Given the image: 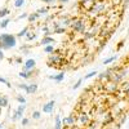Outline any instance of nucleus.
<instances>
[{
  "label": "nucleus",
  "mask_w": 129,
  "mask_h": 129,
  "mask_svg": "<svg viewBox=\"0 0 129 129\" xmlns=\"http://www.w3.org/2000/svg\"><path fill=\"white\" fill-rule=\"evenodd\" d=\"M115 58H116V56H115V57H111V58H109V59H106V61H105V64H109V63H111Z\"/></svg>",
  "instance_id": "12"
},
{
  "label": "nucleus",
  "mask_w": 129,
  "mask_h": 129,
  "mask_svg": "<svg viewBox=\"0 0 129 129\" xmlns=\"http://www.w3.org/2000/svg\"><path fill=\"white\" fill-rule=\"evenodd\" d=\"M63 76H64L63 74H59L58 76H50V79H54V80H57V81H61V80L63 79Z\"/></svg>",
  "instance_id": "6"
},
{
  "label": "nucleus",
  "mask_w": 129,
  "mask_h": 129,
  "mask_svg": "<svg viewBox=\"0 0 129 129\" xmlns=\"http://www.w3.org/2000/svg\"><path fill=\"white\" fill-rule=\"evenodd\" d=\"M18 101H19L21 103H23V105H25V102H26V101H25V98H22V97H18Z\"/></svg>",
  "instance_id": "19"
},
{
  "label": "nucleus",
  "mask_w": 129,
  "mask_h": 129,
  "mask_svg": "<svg viewBox=\"0 0 129 129\" xmlns=\"http://www.w3.org/2000/svg\"><path fill=\"white\" fill-rule=\"evenodd\" d=\"M43 2H45V3H52V2H54V0H43Z\"/></svg>",
  "instance_id": "23"
},
{
  "label": "nucleus",
  "mask_w": 129,
  "mask_h": 129,
  "mask_svg": "<svg viewBox=\"0 0 129 129\" xmlns=\"http://www.w3.org/2000/svg\"><path fill=\"white\" fill-rule=\"evenodd\" d=\"M34 117H35V119H39V117H40V114L36 111V112H34Z\"/></svg>",
  "instance_id": "20"
},
{
  "label": "nucleus",
  "mask_w": 129,
  "mask_h": 129,
  "mask_svg": "<svg viewBox=\"0 0 129 129\" xmlns=\"http://www.w3.org/2000/svg\"><path fill=\"white\" fill-rule=\"evenodd\" d=\"M54 40H53L52 38H45L44 40H43V44H48V43H53Z\"/></svg>",
  "instance_id": "8"
},
{
  "label": "nucleus",
  "mask_w": 129,
  "mask_h": 129,
  "mask_svg": "<svg viewBox=\"0 0 129 129\" xmlns=\"http://www.w3.org/2000/svg\"><path fill=\"white\" fill-rule=\"evenodd\" d=\"M45 52H47V53H50V52H53V47H47V48H45Z\"/></svg>",
  "instance_id": "14"
},
{
  "label": "nucleus",
  "mask_w": 129,
  "mask_h": 129,
  "mask_svg": "<svg viewBox=\"0 0 129 129\" xmlns=\"http://www.w3.org/2000/svg\"><path fill=\"white\" fill-rule=\"evenodd\" d=\"M23 3H25V0H17V2H16V7H17V8H18V7H22Z\"/></svg>",
  "instance_id": "10"
},
{
  "label": "nucleus",
  "mask_w": 129,
  "mask_h": 129,
  "mask_svg": "<svg viewBox=\"0 0 129 129\" xmlns=\"http://www.w3.org/2000/svg\"><path fill=\"white\" fill-rule=\"evenodd\" d=\"M36 89H38V87H36L35 84H32V85H30V87H28L27 93H34V92H36Z\"/></svg>",
  "instance_id": "5"
},
{
  "label": "nucleus",
  "mask_w": 129,
  "mask_h": 129,
  "mask_svg": "<svg viewBox=\"0 0 129 129\" xmlns=\"http://www.w3.org/2000/svg\"><path fill=\"white\" fill-rule=\"evenodd\" d=\"M7 23H8V19L3 21V22H2V27H5V26H7Z\"/></svg>",
  "instance_id": "21"
},
{
  "label": "nucleus",
  "mask_w": 129,
  "mask_h": 129,
  "mask_svg": "<svg viewBox=\"0 0 129 129\" xmlns=\"http://www.w3.org/2000/svg\"><path fill=\"white\" fill-rule=\"evenodd\" d=\"M23 110H25V106L22 105V106H19L18 107V110L16 111V114H14V117H13V120H17V119H19L21 116H22V112H23Z\"/></svg>",
  "instance_id": "3"
},
{
  "label": "nucleus",
  "mask_w": 129,
  "mask_h": 129,
  "mask_svg": "<svg viewBox=\"0 0 129 129\" xmlns=\"http://www.w3.org/2000/svg\"><path fill=\"white\" fill-rule=\"evenodd\" d=\"M56 120H57V125H56V129H61V119H59V116L56 117Z\"/></svg>",
  "instance_id": "9"
},
{
  "label": "nucleus",
  "mask_w": 129,
  "mask_h": 129,
  "mask_svg": "<svg viewBox=\"0 0 129 129\" xmlns=\"http://www.w3.org/2000/svg\"><path fill=\"white\" fill-rule=\"evenodd\" d=\"M26 31H27V28H23V30H22V31H21V32H19V34H18V35H19V36H23V35L26 34Z\"/></svg>",
  "instance_id": "15"
},
{
  "label": "nucleus",
  "mask_w": 129,
  "mask_h": 129,
  "mask_svg": "<svg viewBox=\"0 0 129 129\" xmlns=\"http://www.w3.org/2000/svg\"><path fill=\"white\" fill-rule=\"evenodd\" d=\"M94 75H97V72H95V71H93V72H90V74H88V75H87V76H85L84 79H85V80H87V79H89V78H92V76H94Z\"/></svg>",
  "instance_id": "11"
},
{
  "label": "nucleus",
  "mask_w": 129,
  "mask_h": 129,
  "mask_svg": "<svg viewBox=\"0 0 129 129\" xmlns=\"http://www.w3.org/2000/svg\"><path fill=\"white\" fill-rule=\"evenodd\" d=\"M0 81H2V83H4V84H7L8 85V87H10V85H9V83L5 80V79H3V78H0Z\"/></svg>",
  "instance_id": "16"
},
{
  "label": "nucleus",
  "mask_w": 129,
  "mask_h": 129,
  "mask_svg": "<svg viewBox=\"0 0 129 129\" xmlns=\"http://www.w3.org/2000/svg\"><path fill=\"white\" fill-rule=\"evenodd\" d=\"M27 123H28L27 119H23V120H22V124H27Z\"/></svg>",
  "instance_id": "22"
},
{
  "label": "nucleus",
  "mask_w": 129,
  "mask_h": 129,
  "mask_svg": "<svg viewBox=\"0 0 129 129\" xmlns=\"http://www.w3.org/2000/svg\"><path fill=\"white\" fill-rule=\"evenodd\" d=\"M34 66H35V61H34V59H28V61L25 63V69H26V70H30V69H32Z\"/></svg>",
  "instance_id": "4"
},
{
  "label": "nucleus",
  "mask_w": 129,
  "mask_h": 129,
  "mask_svg": "<svg viewBox=\"0 0 129 129\" xmlns=\"http://www.w3.org/2000/svg\"><path fill=\"white\" fill-rule=\"evenodd\" d=\"M7 105H8L7 98H0V107H4V106H7Z\"/></svg>",
  "instance_id": "7"
},
{
  "label": "nucleus",
  "mask_w": 129,
  "mask_h": 129,
  "mask_svg": "<svg viewBox=\"0 0 129 129\" xmlns=\"http://www.w3.org/2000/svg\"><path fill=\"white\" fill-rule=\"evenodd\" d=\"M0 98H2V95H0Z\"/></svg>",
  "instance_id": "26"
},
{
  "label": "nucleus",
  "mask_w": 129,
  "mask_h": 129,
  "mask_svg": "<svg viewBox=\"0 0 129 129\" xmlns=\"http://www.w3.org/2000/svg\"><path fill=\"white\" fill-rule=\"evenodd\" d=\"M61 3H66V2H69V0H59Z\"/></svg>",
  "instance_id": "24"
},
{
  "label": "nucleus",
  "mask_w": 129,
  "mask_h": 129,
  "mask_svg": "<svg viewBox=\"0 0 129 129\" xmlns=\"http://www.w3.org/2000/svg\"><path fill=\"white\" fill-rule=\"evenodd\" d=\"M53 106H54V101H50V102H48L44 107H43V111L44 112H52V109H53Z\"/></svg>",
  "instance_id": "2"
},
{
  "label": "nucleus",
  "mask_w": 129,
  "mask_h": 129,
  "mask_svg": "<svg viewBox=\"0 0 129 129\" xmlns=\"http://www.w3.org/2000/svg\"><path fill=\"white\" fill-rule=\"evenodd\" d=\"M16 45V38L13 35H2L0 36V47L8 49V48H12Z\"/></svg>",
  "instance_id": "1"
},
{
  "label": "nucleus",
  "mask_w": 129,
  "mask_h": 129,
  "mask_svg": "<svg viewBox=\"0 0 129 129\" xmlns=\"http://www.w3.org/2000/svg\"><path fill=\"white\" fill-rule=\"evenodd\" d=\"M80 84H81V80H79V81H78L76 84L74 85V89H76V88H79V85H80Z\"/></svg>",
  "instance_id": "17"
},
{
  "label": "nucleus",
  "mask_w": 129,
  "mask_h": 129,
  "mask_svg": "<svg viewBox=\"0 0 129 129\" xmlns=\"http://www.w3.org/2000/svg\"><path fill=\"white\" fill-rule=\"evenodd\" d=\"M19 76H21V78H27L28 75H27L26 72H21V74H19Z\"/></svg>",
  "instance_id": "18"
},
{
  "label": "nucleus",
  "mask_w": 129,
  "mask_h": 129,
  "mask_svg": "<svg viewBox=\"0 0 129 129\" xmlns=\"http://www.w3.org/2000/svg\"><path fill=\"white\" fill-rule=\"evenodd\" d=\"M3 57V53H2V50H0V58H2Z\"/></svg>",
  "instance_id": "25"
},
{
  "label": "nucleus",
  "mask_w": 129,
  "mask_h": 129,
  "mask_svg": "<svg viewBox=\"0 0 129 129\" xmlns=\"http://www.w3.org/2000/svg\"><path fill=\"white\" fill-rule=\"evenodd\" d=\"M5 14H8V9H3V10H0V17H3V16H5Z\"/></svg>",
  "instance_id": "13"
}]
</instances>
